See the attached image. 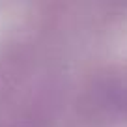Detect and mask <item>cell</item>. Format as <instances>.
I'll return each mask as SVG.
<instances>
[{"mask_svg": "<svg viewBox=\"0 0 127 127\" xmlns=\"http://www.w3.org/2000/svg\"><path fill=\"white\" fill-rule=\"evenodd\" d=\"M80 114L127 125V58L95 69L79 94Z\"/></svg>", "mask_w": 127, "mask_h": 127, "instance_id": "6da1fadb", "label": "cell"}]
</instances>
